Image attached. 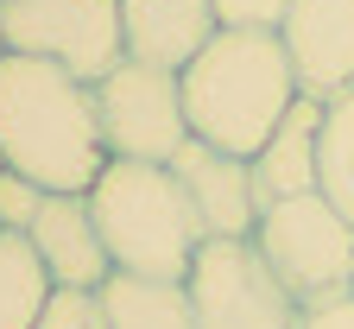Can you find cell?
<instances>
[{
    "instance_id": "5bb4252c",
    "label": "cell",
    "mask_w": 354,
    "mask_h": 329,
    "mask_svg": "<svg viewBox=\"0 0 354 329\" xmlns=\"http://www.w3.org/2000/svg\"><path fill=\"white\" fill-rule=\"evenodd\" d=\"M51 272H44L32 234L19 228H0V329H32L44 298H51Z\"/></svg>"
},
{
    "instance_id": "277c9868",
    "label": "cell",
    "mask_w": 354,
    "mask_h": 329,
    "mask_svg": "<svg viewBox=\"0 0 354 329\" xmlns=\"http://www.w3.org/2000/svg\"><path fill=\"white\" fill-rule=\"evenodd\" d=\"M253 247L297 292V304H317L354 285V222L335 203H323V190L266 203L253 222Z\"/></svg>"
},
{
    "instance_id": "e0dca14e",
    "label": "cell",
    "mask_w": 354,
    "mask_h": 329,
    "mask_svg": "<svg viewBox=\"0 0 354 329\" xmlns=\"http://www.w3.org/2000/svg\"><path fill=\"white\" fill-rule=\"evenodd\" d=\"M44 197H51L44 184H32V177H19V171L0 165V228H19V234H26Z\"/></svg>"
},
{
    "instance_id": "ffe728a7",
    "label": "cell",
    "mask_w": 354,
    "mask_h": 329,
    "mask_svg": "<svg viewBox=\"0 0 354 329\" xmlns=\"http://www.w3.org/2000/svg\"><path fill=\"white\" fill-rule=\"evenodd\" d=\"M0 57H7V38H0Z\"/></svg>"
},
{
    "instance_id": "8992f818",
    "label": "cell",
    "mask_w": 354,
    "mask_h": 329,
    "mask_svg": "<svg viewBox=\"0 0 354 329\" xmlns=\"http://www.w3.org/2000/svg\"><path fill=\"white\" fill-rule=\"evenodd\" d=\"M95 121H102L108 159L171 165V152L190 139L177 70H158V64H140V57H120L108 76H95Z\"/></svg>"
},
{
    "instance_id": "8fae6325",
    "label": "cell",
    "mask_w": 354,
    "mask_h": 329,
    "mask_svg": "<svg viewBox=\"0 0 354 329\" xmlns=\"http://www.w3.org/2000/svg\"><path fill=\"white\" fill-rule=\"evenodd\" d=\"M215 32H221L215 0H120V38L127 57L140 64L184 70Z\"/></svg>"
},
{
    "instance_id": "7a4b0ae2",
    "label": "cell",
    "mask_w": 354,
    "mask_h": 329,
    "mask_svg": "<svg viewBox=\"0 0 354 329\" xmlns=\"http://www.w3.org/2000/svg\"><path fill=\"white\" fill-rule=\"evenodd\" d=\"M177 82H184L190 133L221 152H241V159H253L297 102V70H291V51L279 32H228L221 26L177 70Z\"/></svg>"
},
{
    "instance_id": "2e32d148",
    "label": "cell",
    "mask_w": 354,
    "mask_h": 329,
    "mask_svg": "<svg viewBox=\"0 0 354 329\" xmlns=\"http://www.w3.org/2000/svg\"><path fill=\"white\" fill-rule=\"evenodd\" d=\"M32 329H108V317H102V298L95 292H51L44 298V310H38V323Z\"/></svg>"
},
{
    "instance_id": "4fadbf2b",
    "label": "cell",
    "mask_w": 354,
    "mask_h": 329,
    "mask_svg": "<svg viewBox=\"0 0 354 329\" xmlns=\"http://www.w3.org/2000/svg\"><path fill=\"white\" fill-rule=\"evenodd\" d=\"M102 317L108 329H196L184 278H133V272H108L102 278Z\"/></svg>"
},
{
    "instance_id": "7c38bea8",
    "label": "cell",
    "mask_w": 354,
    "mask_h": 329,
    "mask_svg": "<svg viewBox=\"0 0 354 329\" xmlns=\"http://www.w3.org/2000/svg\"><path fill=\"white\" fill-rule=\"evenodd\" d=\"M317 127H323V102L297 96L291 114L272 127V139L247 159L253 165V190H259V209L266 203H285V197H304L317 190Z\"/></svg>"
},
{
    "instance_id": "ac0fdd59",
    "label": "cell",
    "mask_w": 354,
    "mask_h": 329,
    "mask_svg": "<svg viewBox=\"0 0 354 329\" xmlns=\"http://www.w3.org/2000/svg\"><path fill=\"white\" fill-rule=\"evenodd\" d=\"M291 0H215V19L228 32H279Z\"/></svg>"
},
{
    "instance_id": "52a82bcc",
    "label": "cell",
    "mask_w": 354,
    "mask_h": 329,
    "mask_svg": "<svg viewBox=\"0 0 354 329\" xmlns=\"http://www.w3.org/2000/svg\"><path fill=\"white\" fill-rule=\"evenodd\" d=\"M0 38L7 51L64 64L82 82L108 76L127 57L120 0H0Z\"/></svg>"
},
{
    "instance_id": "9a60e30c",
    "label": "cell",
    "mask_w": 354,
    "mask_h": 329,
    "mask_svg": "<svg viewBox=\"0 0 354 329\" xmlns=\"http://www.w3.org/2000/svg\"><path fill=\"white\" fill-rule=\"evenodd\" d=\"M317 190L323 203H335L354 222V89L323 102V127H317Z\"/></svg>"
},
{
    "instance_id": "6da1fadb",
    "label": "cell",
    "mask_w": 354,
    "mask_h": 329,
    "mask_svg": "<svg viewBox=\"0 0 354 329\" xmlns=\"http://www.w3.org/2000/svg\"><path fill=\"white\" fill-rule=\"evenodd\" d=\"M0 165L44 190H95L108 165L95 82L44 57H0Z\"/></svg>"
},
{
    "instance_id": "30bf717a",
    "label": "cell",
    "mask_w": 354,
    "mask_h": 329,
    "mask_svg": "<svg viewBox=\"0 0 354 329\" xmlns=\"http://www.w3.org/2000/svg\"><path fill=\"white\" fill-rule=\"evenodd\" d=\"M26 234H32L44 272H51V285H64V292H102V278L114 272L95 209H88V190H51Z\"/></svg>"
},
{
    "instance_id": "ba28073f",
    "label": "cell",
    "mask_w": 354,
    "mask_h": 329,
    "mask_svg": "<svg viewBox=\"0 0 354 329\" xmlns=\"http://www.w3.org/2000/svg\"><path fill=\"white\" fill-rule=\"evenodd\" d=\"M279 38L297 70V96L329 102L354 89V0H291Z\"/></svg>"
},
{
    "instance_id": "3957f363",
    "label": "cell",
    "mask_w": 354,
    "mask_h": 329,
    "mask_svg": "<svg viewBox=\"0 0 354 329\" xmlns=\"http://www.w3.org/2000/svg\"><path fill=\"white\" fill-rule=\"evenodd\" d=\"M88 209H95L114 272H133V278H190L196 247L209 241L203 215L184 197V184L171 177V165L108 159L95 190H88Z\"/></svg>"
},
{
    "instance_id": "d6986e66",
    "label": "cell",
    "mask_w": 354,
    "mask_h": 329,
    "mask_svg": "<svg viewBox=\"0 0 354 329\" xmlns=\"http://www.w3.org/2000/svg\"><path fill=\"white\" fill-rule=\"evenodd\" d=\"M304 329H354V285L329 292L317 304H304Z\"/></svg>"
},
{
    "instance_id": "9c48e42d",
    "label": "cell",
    "mask_w": 354,
    "mask_h": 329,
    "mask_svg": "<svg viewBox=\"0 0 354 329\" xmlns=\"http://www.w3.org/2000/svg\"><path fill=\"white\" fill-rule=\"evenodd\" d=\"M171 177L184 184V197L196 203L203 215V234L215 241H228V234H253L259 222V190H253V165L241 152H221L209 139H184V146L171 152Z\"/></svg>"
},
{
    "instance_id": "5b68a950",
    "label": "cell",
    "mask_w": 354,
    "mask_h": 329,
    "mask_svg": "<svg viewBox=\"0 0 354 329\" xmlns=\"http://www.w3.org/2000/svg\"><path fill=\"white\" fill-rule=\"evenodd\" d=\"M196 329H304V304L285 278L266 266L253 234H228V241L196 247V266L184 278Z\"/></svg>"
}]
</instances>
